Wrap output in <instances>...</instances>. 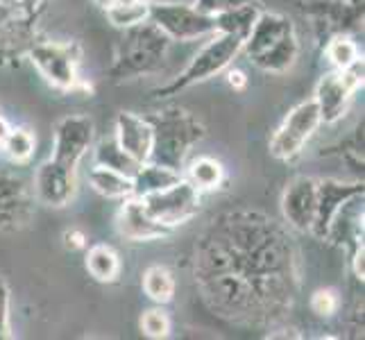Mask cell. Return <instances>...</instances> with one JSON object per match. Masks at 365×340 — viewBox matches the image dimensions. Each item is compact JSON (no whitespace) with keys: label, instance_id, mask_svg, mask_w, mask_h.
<instances>
[{"label":"cell","instance_id":"cell-1","mask_svg":"<svg viewBox=\"0 0 365 340\" xmlns=\"http://www.w3.org/2000/svg\"><path fill=\"white\" fill-rule=\"evenodd\" d=\"M195 247V284L218 316L279 320L297 286L291 238L259 211L222 213Z\"/></svg>","mask_w":365,"mask_h":340},{"label":"cell","instance_id":"cell-2","mask_svg":"<svg viewBox=\"0 0 365 340\" xmlns=\"http://www.w3.org/2000/svg\"><path fill=\"white\" fill-rule=\"evenodd\" d=\"M153 125V155L150 161L173 170H184V163L191 155V150L202 141L207 130L191 111L170 107L163 111H155L148 116Z\"/></svg>","mask_w":365,"mask_h":340},{"label":"cell","instance_id":"cell-3","mask_svg":"<svg viewBox=\"0 0 365 340\" xmlns=\"http://www.w3.org/2000/svg\"><path fill=\"white\" fill-rule=\"evenodd\" d=\"M125 36L118 43L116 61L111 66L114 80H134L143 75H153L161 71L163 61L168 57L170 39L153 23L145 21L130 30H123Z\"/></svg>","mask_w":365,"mask_h":340},{"label":"cell","instance_id":"cell-4","mask_svg":"<svg viewBox=\"0 0 365 340\" xmlns=\"http://www.w3.org/2000/svg\"><path fill=\"white\" fill-rule=\"evenodd\" d=\"M241 48H243V41L236 39V36L213 32L209 36V41L191 57V61H188L186 68L178 78L155 89L153 96L170 98V96H178L186 89H191L195 84H202L211 78H216V75L225 73L234 64V59L241 55Z\"/></svg>","mask_w":365,"mask_h":340},{"label":"cell","instance_id":"cell-5","mask_svg":"<svg viewBox=\"0 0 365 340\" xmlns=\"http://www.w3.org/2000/svg\"><path fill=\"white\" fill-rule=\"evenodd\" d=\"M28 59L41 78L59 91H78L80 78V48L64 41H34L28 48Z\"/></svg>","mask_w":365,"mask_h":340},{"label":"cell","instance_id":"cell-6","mask_svg":"<svg viewBox=\"0 0 365 340\" xmlns=\"http://www.w3.org/2000/svg\"><path fill=\"white\" fill-rule=\"evenodd\" d=\"M322 125L316 100H304L286 113L270 138V155L277 161H293L304 153L307 143Z\"/></svg>","mask_w":365,"mask_h":340},{"label":"cell","instance_id":"cell-7","mask_svg":"<svg viewBox=\"0 0 365 340\" xmlns=\"http://www.w3.org/2000/svg\"><path fill=\"white\" fill-rule=\"evenodd\" d=\"M148 21L159 28L170 41H195L216 32L213 16L200 11L195 5L184 3H150Z\"/></svg>","mask_w":365,"mask_h":340},{"label":"cell","instance_id":"cell-8","mask_svg":"<svg viewBox=\"0 0 365 340\" xmlns=\"http://www.w3.org/2000/svg\"><path fill=\"white\" fill-rule=\"evenodd\" d=\"M363 89V59H359L356 64H351L349 68L343 71H329L324 73L316 84V100L320 118L327 125H334L341 120L349 103L354 100V93Z\"/></svg>","mask_w":365,"mask_h":340},{"label":"cell","instance_id":"cell-9","mask_svg":"<svg viewBox=\"0 0 365 340\" xmlns=\"http://www.w3.org/2000/svg\"><path fill=\"white\" fill-rule=\"evenodd\" d=\"M141 202L150 216L173 232L180 225H186L193 216H197L200 207H202V193L182 177L180 182L161 188L157 193L143 195Z\"/></svg>","mask_w":365,"mask_h":340},{"label":"cell","instance_id":"cell-10","mask_svg":"<svg viewBox=\"0 0 365 340\" xmlns=\"http://www.w3.org/2000/svg\"><path fill=\"white\" fill-rule=\"evenodd\" d=\"M32 193L41 205L50 209L68 207L78 193V168L50 157L34 172Z\"/></svg>","mask_w":365,"mask_h":340},{"label":"cell","instance_id":"cell-11","mask_svg":"<svg viewBox=\"0 0 365 340\" xmlns=\"http://www.w3.org/2000/svg\"><path fill=\"white\" fill-rule=\"evenodd\" d=\"M93 120L84 113H71L64 116L55 128L53 138V159L78 168L80 161L93 145Z\"/></svg>","mask_w":365,"mask_h":340},{"label":"cell","instance_id":"cell-12","mask_svg":"<svg viewBox=\"0 0 365 340\" xmlns=\"http://www.w3.org/2000/svg\"><path fill=\"white\" fill-rule=\"evenodd\" d=\"M34 193L19 175L0 168V232H19L32 220Z\"/></svg>","mask_w":365,"mask_h":340},{"label":"cell","instance_id":"cell-13","mask_svg":"<svg viewBox=\"0 0 365 340\" xmlns=\"http://www.w3.org/2000/svg\"><path fill=\"white\" fill-rule=\"evenodd\" d=\"M318 202V180L302 175L288 182L282 193V216L284 222L295 232H309Z\"/></svg>","mask_w":365,"mask_h":340},{"label":"cell","instance_id":"cell-14","mask_svg":"<svg viewBox=\"0 0 365 340\" xmlns=\"http://www.w3.org/2000/svg\"><path fill=\"white\" fill-rule=\"evenodd\" d=\"M363 191V182H343V180H318V202H316V216H313L311 230L318 241H324L327 230H329L331 218L336 216V211L341 209L349 197H354Z\"/></svg>","mask_w":365,"mask_h":340},{"label":"cell","instance_id":"cell-15","mask_svg":"<svg viewBox=\"0 0 365 340\" xmlns=\"http://www.w3.org/2000/svg\"><path fill=\"white\" fill-rule=\"evenodd\" d=\"M116 230L123 238L134 243H148V241H159L170 234L168 227L157 222L150 213L145 211L141 197L130 195L123 200V207L118 209L116 216Z\"/></svg>","mask_w":365,"mask_h":340},{"label":"cell","instance_id":"cell-16","mask_svg":"<svg viewBox=\"0 0 365 340\" xmlns=\"http://www.w3.org/2000/svg\"><path fill=\"white\" fill-rule=\"evenodd\" d=\"M114 138L136 163L150 161L155 134H153V125H150L148 116H141V113H134V111H120L116 116Z\"/></svg>","mask_w":365,"mask_h":340},{"label":"cell","instance_id":"cell-17","mask_svg":"<svg viewBox=\"0 0 365 340\" xmlns=\"http://www.w3.org/2000/svg\"><path fill=\"white\" fill-rule=\"evenodd\" d=\"M288 34H295V23L291 19L284 16V14H277V11L261 9L255 28L250 30L247 39L243 41L241 53L247 59H255V57L266 53L268 48H272L282 39H286Z\"/></svg>","mask_w":365,"mask_h":340},{"label":"cell","instance_id":"cell-18","mask_svg":"<svg viewBox=\"0 0 365 340\" xmlns=\"http://www.w3.org/2000/svg\"><path fill=\"white\" fill-rule=\"evenodd\" d=\"M324 241L338 247H345L349 254L363 247V193L349 197L347 202L336 211L327 230Z\"/></svg>","mask_w":365,"mask_h":340},{"label":"cell","instance_id":"cell-19","mask_svg":"<svg viewBox=\"0 0 365 340\" xmlns=\"http://www.w3.org/2000/svg\"><path fill=\"white\" fill-rule=\"evenodd\" d=\"M297 57H299V41H297V32H295V34H288L286 39H282L277 46L268 48L263 55L250 59V64L257 66L263 73L282 75L295 66Z\"/></svg>","mask_w":365,"mask_h":340},{"label":"cell","instance_id":"cell-20","mask_svg":"<svg viewBox=\"0 0 365 340\" xmlns=\"http://www.w3.org/2000/svg\"><path fill=\"white\" fill-rule=\"evenodd\" d=\"M182 177L191 182L200 193L216 191L225 182V168L218 159L213 157H195L184 163Z\"/></svg>","mask_w":365,"mask_h":340},{"label":"cell","instance_id":"cell-21","mask_svg":"<svg viewBox=\"0 0 365 340\" xmlns=\"http://www.w3.org/2000/svg\"><path fill=\"white\" fill-rule=\"evenodd\" d=\"M84 266H86V272H89L96 282L111 284V282H116L120 274V257L111 245L98 243L86 249Z\"/></svg>","mask_w":365,"mask_h":340},{"label":"cell","instance_id":"cell-22","mask_svg":"<svg viewBox=\"0 0 365 340\" xmlns=\"http://www.w3.org/2000/svg\"><path fill=\"white\" fill-rule=\"evenodd\" d=\"M89 184L91 188L107 200H125L134 195V180L118 170H111L105 166H96L89 170Z\"/></svg>","mask_w":365,"mask_h":340},{"label":"cell","instance_id":"cell-23","mask_svg":"<svg viewBox=\"0 0 365 340\" xmlns=\"http://www.w3.org/2000/svg\"><path fill=\"white\" fill-rule=\"evenodd\" d=\"M261 14V7L252 0L247 5H241V7H234L230 11H222V14L213 16L216 21V32L220 34H232L236 39L245 41L250 30L255 28V23Z\"/></svg>","mask_w":365,"mask_h":340},{"label":"cell","instance_id":"cell-24","mask_svg":"<svg viewBox=\"0 0 365 340\" xmlns=\"http://www.w3.org/2000/svg\"><path fill=\"white\" fill-rule=\"evenodd\" d=\"M132 180H134V195L143 197L150 193H157V191H161V188H166L175 182H180L182 172L161 166V163L148 161V163H141V168L136 170V175Z\"/></svg>","mask_w":365,"mask_h":340},{"label":"cell","instance_id":"cell-25","mask_svg":"<svg viewBox=\"0 0 365 340\" xmlns=\"http://www.w3.org/2000/svg\"><path fill=\"white\" fill-rule=\"evenodd\" d=\"M93 161L98 163V166L118 170L123 175H128V177H134L136 170L141 168V163H136L128 153H125V150L118 145V141H116L114 136L98 141V145L93 150Z\"/></svg>","mask_w":365,"mask_h":340},{"label":"cell","instance_id":"cell-26","mask_svg":"<svg viewBox=\"0 0 365 340\" xmlns=\"http://www.w3.org/2000/svg\"><path fill=\"white\" fill-rule=\"evenodd\" d=\"M143 293L155 302V304H168L175 297V277L166 266H150L143 272Z\"/></svg>","mask_w":365,"mask_h":340},{"label":"cell","instance_id":"cell-27","mask_svg":"<svg viewBox=\"0 0 365 340\" xmlns=\"http://www.w3.org/2000/svg\"><path fill=\"white\" fill-rule=\"evenodd\" d=\"M324 55L329 59V64L336 68V71H343V68H349L351 64H356L361 57V50H359V43L351 39L347 32H336L329 41L324 46Z\"/></svg>","mask_w":365,"mask_h":340},{"label":"cell","instance_id":"cell-28","mask_svg":"<svg viewBox=\"0 0 365 340\" xmlns=\"http://www.w3.org/2000/svg\"><path fill=\"white\" fill-rule=\"evenodd\" d=\"M36 150V136L28 128H11L5 143L0 145L3 153L11 163H28Z\"/></svg>","mask_w":365,"mask_h":340},{"label":"cell","instance_id":"cell-29","mask_svg":"<svg viewBox=\"0 0 365 340\" xmlns=\"http://www.w3.org/2000/svg\"><path fill=\"white\" fill-rule=\"evenodd\" d=\"M109 23L118 30H130L148 21L150 3H116L105 9Z\"/></svg>","mask_w":365,"mask_h":340},{"label":"cell","instance_id":"cell-30","mask_svg":"<svg viewBox=\"0 0 365 340\" xmlns=\"http://www.w3.org/2000/svg\"><path fill=\"white\" fill-rule=\"evenodd\" d=\"M138 326H141V334L145 338H153V340L168 338L170 329H173L168 313L161 311V309H148V311H143L141 320H138Z\"/></svg>","mask_w":365,"mask_h":340},{"label":"cell","instance_id":"cell-31","mask_svg":"<svg viewBox=\"0 0 365 340\" xmlns=\"http://www.w3.org/2000/svg\"><path fill=\"white\" fill-rule=\"evenodd\" d=\"M341 295H338L334 288H318L316 293L311 295L309 299V306L311 311L316 313L318 318H334L338 311H341Z\"/></svg>","mask_w":365,"mask_h":340},{"label":"cell","instance_id":"cell-32","mask_svg":"<svg viewBox=\"0 0 365 340\" xmlns=\"http://www.w3.org/2000/svg\"><path fill=\"white\" fill-rule=\"evenodd\" d=\"M247 3H252V0H195L193 5L209 16H218V14H222V11H230L234 7H241Z\"/></svg>","mask_w":365,"mask_h":340},{"label":"cell","instance_id":"cell-33","mask_svg":"<svg viewBox=\"0 0 365 340\" xmlns=\"http://www.w3.org/2000/svg\"><path fill=\"white\" fill-rule=\"evenodd\" d=\"M9 331V288L0 279V338H11Z\"/></svg>","mask_w":365,"mask_h":340},{"label":"cell","instance_id":"cell-34","mask_svg":"<svg viewBox=\"0 0 365 340\" xmlns=\"http://www.w3.org/2000/svg\"><path fill=\"white\" fill-rule=\"evenodd\" d=\"M61 241H64V247L71 249V252H80L86 247V234L80 232V230H66L64 236H61Z\"/></svg>","mask_w":365,"mask_h":340},{"label":"cell","instance_id":"cell-35","mask_svg":"<svg viewBox=\"0 0 365 340\" xmlns=\"http://www.w3.org/2000/svg\"><path fill=\"white\" fill-rule=\"evenodd\" d=\"M225 75H227V84L232 86L234 91H243L245 86H247V75L241 71V68H227L225 71Z\"/></svg>","mask_w":365,"mask_h":340},{"label":"cell","instance_id":"cell-36","mask_svg":"<svg viewBox=\"0 0 365 340\" xmlns=\"http://www.w3.org/2000/svg\"><path fill=\"white\" fill-rule=\"evenodd\" d=\"M7 3H14V5L21 7L23 11H28V14H34L36 7L41 5V0H7Z\"/></svg>","mask_w":365,"mask_h":340},{"label":"cell","instance_id":"cell-37","mask_svg":"<svg viewBox=\"0 0 365 340\" xmlns=\"http://www.w3.org/2000/svg\"><path fill=\"white\" fill-rule=\"evenodd\" d=\"M93 3H96L100 9H109L111 5H116V0H93Z\"/></svg>","mask_w":365,"mask_h":340},{"label":"cell","instance_id":"cell-38","mask_svg":"<svg viewBox=\"0 0 365 340\" xmlns=\"http://www.w3.org/2000/svg\"><path fill=\"white\" fill-rule=\"evenodd\" d=\"M116 3H153V0H116Z\"/></svg>","mask_w":365,"mask_h":340}]
</instances>
